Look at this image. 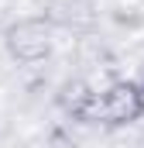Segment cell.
I'll return each instance as SVG.
<instances>
[{"label": "cell", "instance_id": "7a4b0ae2", "mask_svg": "<svg viewBox=\"0 0 144 148\" xmlns=\"http://www.w3.org/2000/svg\"><path fill=\"white\" fill-rule=\"evenodd\" d=\"M137 117H144L141 114V100H137V86H134L130 79H117V83H110L107 90L96 93L89 124L127 127V124H134Z\"/></svg>", "mask_w": 144, "mask_h": 148}, {"label": "cell", "instance_id": "277c9868", "mask_svg": "<svg viewBox=\"0 0 144 148\" xmlns=\"http://www.w3.org/2000/svg\"><path fill=\"white\" fill-rule=\"evenodd\" d=\"M134 86H137V100H141V114H144V73L141 79H134Z\"/></svg>", "mask_w": 144, "mask_h": 148}, {"label": "cell", "instance_id": "6da1fadb", "mask_svg": "<svg viewBox=\"0 0 144 148\" xmlns=\"http://www.w3.org/2000/svg\"><path fill=\"white\" fill-rule=\"evenodd\" d=\"M3 45L10 52L14 62H41L52 55V45H55V28L48 17H17L14 24H7L3 31Z\"/></svg>", "mask_w": 144, "mask_h": 148}, {"label": "cell", "instance_id": "3957f363", "mask_svg": "<svg viewBox=\"0 0 144 148\" xmlns=\"http://www.w3.org/2000/svg\"><path fill=\"white\" fill-rule=\"evenodd\" d=\"M93 100H96V90H93L86 79H69V83H62V90H58V110L65 114L69 121H75V124H89Z\"/></svg>", "mask_w": 144, "mask_h": 148}]
</instances>
